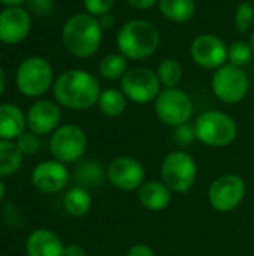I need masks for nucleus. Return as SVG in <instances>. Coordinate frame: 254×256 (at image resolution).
<instances>
[{
	"label": "nucleus",
	"mask_w": 254,
	"mask_h": 256,
	"mask_svg": "<svg viewBox=\"0 0 254 256\" xmlns=\"http://www.w3.org/2000/svg\"><path fill=\"white\" fill-rule=\"evenodd\" d=\"M102 90L97 78L82 69H72L61 74L54 84L55 100L69 110L84 111L94 106Z\"/></svg>",
	"instance_id": "nucleus-1"
},
{
	"label": "nucleus",
	"mask_w": 254,
	"mask_h": 256,
	"mask_svg": "<svg viewBox=\"0 0 254 256\" xmlns=\"http://www.w3.org/2000/svg\"><path fill=\"white\" fill-rule=\"evenodd\" d=\"M31 21L27 10L12 6L0 12V40L4 44L21 42L30 32Z\"/></svg>",
	"instance_id": "nucleus-16"
},
{
	"label": "nucleus",
	"mask_w": 254,
	"mask_h": 256,
	"mask_svg": "<svg viewBox=\"0 0 254 256\" xmlns=\"http://www.w3.org/2000/svg\"><path fill=\"white\" fill-rule=\"evenodd\" d=\"M114 16L111 14H106V15H102L99 16V22L102 26V28H108V27H112L114 26Z\"/></svg>",
	"instance_id": "nucleus-36"
},
{
	"label": "nucleus",
	"mask_w": 254,
	"mask_h": 256,
	"mask_svg": "<svg viewBox=\"0 0 254 256\" xmlns=\"http://www.w3.org/2000/svg\"><path fill=\"white\" fill-rule=\"evenodd\" d=\"M195 106L192 98L181 88H163L154 100L157 118L171 128H178L190 122Z\"/></svg>",
	"instance_id": "nucleus-6"
},
{
	"label": "nucleus",
	"mask_w": 254,
	"mask_h": 256,
	"mask_svg": "<svg viewBox=\"0 0 254 256\" xmlns=\"http://www.w3.org/2000/svg\"><path fill=\"white\" fill-rule=\"evenodd\" d=\"M64 256H87V252L81 244L73 243L64 248Z\"/></svg>",
	"instance_id": "nucleus-35"
},
{
	"label": "nucleus",
	"mask_w": 254,
	"mask_h": 256,
	"mask_svg": "<svg viewBox=\"0 0 254 256\" xmlns=\"http://www.w3.org/2000/svg\"><path fill=\"white\" fill-rule=\"evenodd\" d=\"M253 56V50H252L250 44L246 42V40H235V42H232L229 45L228 60H229L231 64L244 68V66H247L252 62Z\"/></svg>",
	"instance_id": "nucleus-27"
},
{
	"label": "nucleus",
	"mask_w": 254,
	"mask_h": 256,
	"mask_svg": "<svg viewBox=\"0 0 254 256\" xmlns=\"http://www.w3.org/2000/svg\"><path fill=\"white\" fill-rule=\"evenodd\" d=\"M64 244L49 230L33 231L25 243L27 256H64Z\"/></svg>",
	"instance_id": "nucleus-18"
},
{
	"label": "nucleus",
	"mask_w": 254,
	"mask_h": 256,
	"mask_svg": "<svg viewBox=\"0 0 254 256\" xmlns=\"http://www.w3.org/2000/svg\"><path fill=\"white\" fill-rule=\"evenodd\" d=\"M52 82V68L42 57L24 60L16 72V87L28 98L43 94Z\"/></svg>",
	"instance_id": "nucleus-11"
},
{
	"label": "nucleus",
	"mask_w": 254,
	"mask_h": 256,
	"mask_svg": "<svg viewBox=\"0 0 254 256\" xmlns=\"http://www.w3.org/2000/svg\"><path fill=\"white\" fill-rule=\"evenodd\" d=\"M228 50L229 46L225 44L223 39L213 33H205L193 39L190 45V57L198 66L217 70L219 68L226 64Z\"/></svg>",
	"instance_id": "nucleus-13"
},
{
	"label": "nucleus",
	"mask_w": 254,
	"mask_h": 256,
	"mask_svg": "<svg viewBox=\"0 0 254 256\" xmlns=\"http://www.w3.org/2000/svg\"><path fill=\"white\" fill-rule=\"evenodd\" d=\"M235 28L238 33H247L252 28L254 21V6L250 2H243L238 4L235 12Z\"/></svg>",
	"instance_id": "nucleus-28"
},
{
	"label": "nucleus",
	"mask_w": 254,
	"mask_h": 256,
	"mask_svg": "<svg viewBox=\"0 0 254 256\" xmlns=\"http://www.w3.org/2000/svg\"><path fill=\"white\" fill-rule=\"evenodd\" d=\"M4 194H6V189H4V184H3V182L0 180V201L4 198Z\"/></svg>",
	"instance_id": "nucleus-39"
},
{
	"label": "nucleus",
	"mask_w": 254,
	"mask_h": 256,
	"mask_svg": "<svg viewBox=\"0 0 254 256\" xmlns=\"http://www.w3.org/2000/svg\"><path fill=\"white\" fill-rule=\"evenodd\" d=\"M247 195V184L238 174H223L217 177L208 189V201L219 213L234 212Z\"/></svg>",
	"instance_id": "nucleus-9"
},
{
	"label": "nucleus",
	"mask_w": 254,
	"mask_h": 256,
	"mask_svg": "<svg viewBox=\"0 0 254 256\" xmlns=\"http://www.w3.org/2000/svg\"><path fill=\"white\" fill-rule=\"evenodd\" d=\"M28 9L36 15H49L54 9L52 0H27Z\"/></svg>",
	"instance_id": "nucleus-32"
},
{
	"label": "nucleus",
	"mask_w": 254,
	"mask_h": 256,
	"mask_svg": "<svg viewBox=\"0 0 254 256\" xmlns=\"http://www.w3.org/2000/svg\"><path fill=\"white\" fill-rule=\"evenodd\" d=\"M75 178L78 182V186H82V188L88 189V188L100 186L103 183L105 172H103L100 165H97L94 162H87V164H82L76 170Z\"/></svg>",
	"instance_id": "nucleus-26"
},
{
	"label": "nucleus",
	"mask_w": 254,
	"mask_h": 256,
	"mask_svg": "<svg viewBox=\"0 0 254 256\" xmlns=\"http://www.w3.org/2000/svg\"><path fill=\"white\" fill-rule=\"evenodd\" d=\"M250 46H252V50H253V54H254V30H253V33H252V36H250Z\"/></svg>",
	"instance_id": "nucleus-40"
},
{
	"label": "nucleus",
	"mask_w": 254,
	"mask_h": 256,
	"mask_svg": "<svg viewBox=\"0 0 254 256\" xmlns=\"http://www.w3.org/2000/svg\"><path fill=\"white\" fill-rule=\"evenodd\" d=\"M22 162V153L12 141L0 140V178L18 171Z\"/></svg>",
	"instance_id": "nucleus-23"
},
{
	"label": "nucleus",
	"mask_w": 254,
	"mask_h": 256,
	"mask_svg": "<svg viewBox=\"0 0 254 256\" xmlns=\"http://www.w3.org/2000/svg\"><path fill=\"white\" fill-rule=\"evenodd\" d=\"M160 178L172 192L187 194L196 183L198 164L190 153L174 150L162 160Z\"/></svg>",
	"instance_id": "nucleus-5"
},
{
	"label": "nucleus",
	"mask_w": 254,
	"mask_h": 256,
	"mask_svg": "<svg viewBox=\"0 0 254 256\" xmlns=\"http://www.w3.org/2000/svg\"><path fill=\"white\" fill-rule=\"evenodd\" d=\"M121 92L135 104H150L154 102L162 92V84L154 70L145 66H135L127 69L124 76L120 80Z\"/></svg>",
	"instance_id": "nucleus-8"
},
{
	"label": "nucleus",
	"mask_w": 254,
	"mask_h": 256,
	"mask_svg": "<svg viewBox=\"0 0 254 256\" xmlns=\"http://www.w3.org/2000/svg\"><path fill=\"white\" fill-rule=\"evenodd\" d=\"M196 141L207 147L223 148L231 146L238 136L237 122L226 112L219 110H208L195 120Z\"/></svg>",
	"instance_id": "nucleus-4"
},
{
	"label": "nucleus",
	"mask_w": 254,
	"mask_h": 256,
	"mask_svg": "<svg viewBox=\"0 0 254 256\" xmlns=\"http://www.w3.org/2000/svg\"><path fill=\"white\" fill-rule=\"evenodd\" d=\"M127 58L120 54V52H112L108 54L102 58L99 64V72L100 75L108 80V81H117L124 76L127 72Z\"/></svg>",
	"instance_id": "nucleus-24"
},
{
	"label": "nucleus",
	"mask_w": 254,
	"mask_h": 256,
	"mask_svg": "<svg viewBox=\"0 0 254 256\" xmlns=\"http://www.w3.org/2000/svg\"><path fill=\"white\" fill-rule=\"evenodd\" d=\"M16 147L19 148V152L22 154H36L39 150V140L37 135H34L33 132H22L18 138H16Z\"/></svg>",
	"instance_id": "nucleus-29"
},
{
	"label": "nucleus",
	"mask_w": 254,
	"mask_h": 256,
	"mask_svg": "<svg viewBox=\"0 0 254 256\" xmlns=\"http://www.w3.org/2000/svg\"><path fill=\"white\" fill-rule=\"evenodd\" d=\"M126 256H156V252L145 243H136L129 248Z\"/></svg>",
	"instance_id": "nucleus-33"
},
{
	"label": "nucleus",
	"mask_w": 254,
	"mask_h": 256,
	"mask_svg": "<svg viewBox=\"0 0 254 256\" xmlns=\"http://www.w3.org/2000/svg\"><path fill=\"white\" fill-rule=\"evenodd\" d=\"M160 14L174 22H187L193 18L196 12L195 0H159Z\"/></svg>",
	"instance_id": "nucleus-20"
},
{
	"label": "nucleus",
	"mask_w": 254,
	"mask_h": 256,
	"mask_svg": "<svg viewBox=\"0 0 254 256\" xmlns=\"http://www.w3.org/2000/svg\"><path fill=\"white\" fill-rule=\"evenodd\" d=\"M132 8L139 9V10H145V9H151L154 4L159 3V0H126Z\"/></svg>",
	"instance_id": "nucleus-34"
},
{
	"label": "nucleus",
	"mask_w": 254,
	"mask_h": 256,
	"mask_svg": "<svg viewBox=\"0 0 254 256\" xmlns=\"http://www.w3.org/2000/svg\"><path fill=\"white\" fill-rule=\"evenodd\" d=\"M24 0H0V3H3V4H6V6H18L19 3H22Z\"/></svg>",
	"instance_id": "nucleus-37"
},
{
	"label": "nucleus",
	"mask_w": 254,
	"mask_h": 256,
	"mask_svg": "<svg viewBox=\"0 0 254 256\" xmlns=\"http://www.w3.org/2000/svg\"><path fill=\"white\" fill-rule=\"evenodd\" d=\"M31 182L34 188L42 194H57L63 190L69 183V171L66 164L58 160H45L36 165L31 172Z\"/></svg>",
	"instance_id": "nucleus-14"
},
{
	"label": "nucleus",
	"mask_w": 254,
	"mask_h": 256,
	"mask_svg": "<svg viewBox=\"0 0 254 256\" xmlns=\"http://www.w3.org/2000/svg\"><path fill=\"white\" fill-rule=\"evenodd\" d=\"M138 201L148 212H163L172 201V190L162 180H145L138 189Z\"/></svg>",
	"instance_id": "nucleus-17"
},
{
	"label": "nucleus",
	"mask_w": 254,
	"mask_h": 256,
	"mask_svg": "<svg viewBox=\"0 0 254 256\" xmlns=\"http://www.w3.org/2000/svg\"><path fill=\"white\" fill-rule=\"evenodd\" d=\"M25 126V117L18 106L10 104L0 105V140H16Z\"/></svg>",
	"instance_id": "nucleus-19"
},
{
	"label": "nucleus",
	"mask_w": 254,
	"mask_h": 256,
	"mask_svg": "<svg viewBox=\"0 0 254 256\" xmlns=\"http://www.w3.org/2000/svg\"><path fill=\"white\" fill-rule=\"evenodd\" d=\"M3 90H4V74L0 68V94L3 93Z\"/></svg>",
	"instance_id": "nucleus-38"
},
{
	"label": "nucleus",
	"mask_w": 254,
	"mask_h": 256,
	"mask_svg": "<svg viewBox=\"0 0 254 256\" xmlns=\"http://www.w3.org/2000/svg\"><path fill=\"white\" fill-rule=\"evenodd\" d=\"M97 106L103 116L109 118H115V117H120L126 111L127 98L118 88H105L102 90L99 96Z\"/></svg>",
	"instance_id": "nucleus-22"
},
{
	"label": "nucleus",
	"mask_w": 254,
	"mask_h": 256,
	"mask_svg": "<svg viewBox=\"0 0 254 256\" xmlns=\"http://www.w3.org/2000/svg\"><path fill=\"white\" fill-rule=\"evenodd\" d=\"M109 183L123 192L138 190L145 183V166L132 156H117L106 168Z\"/></svg>",
	"instance_id": "nucleus-12"
},
{
	"label": "nucleus",
	"mask_w": 254,
	"mask_h": 256,
	"mask_svg": "<svg viewBox=\"0 0 254 256\" xmlns=\"http://www.w3.org/2000/svg\"><path fill=\"white\" fill-rule=\"evenodd\" d=\"M175 140L177 142L183 144V146H189L196 140V132H195V126L190 123L181 124L178 128H175Z\"/></svg>",
	"instance_id": "nucleus-31"
},
{
	"label": "nucleus",
	"mask_w": 254,
	"mask_h": 256,
	"mask_svg": "<svg viewBox=\"0 0 254 256\" xmlns=\"http://www.w3.org/2000/svg\"><path fill=\"white\" fill-rule=\"evenodd\" d=\"M61 118L60 108L52 100H37L34 102L25 116V124L34 135H48L55 132Z\"/></svg>",
	"instance_id": "nucleus-15"
},
{
	"label": "nucleus",
	"mask_w": 254,
	"mask_h": 256,
	"mask_svg": "<svg viewBox=\"0 0 254 256\" xmlns=\"http://www.w3.org/2000/svg\"><path fill=\"white\" fill-rule=\"evenodd\" d=\"M160 45L157 27L147 20L126 21L117 34V48L120 54L130 60H145L151 57Z\"/></svg>",
	"instance_id": "nucleus-3"
},
{
	"label": "nucleus",
	"mask_w": 254,
	"mask_h": 256,
	"mask_svg": "<svg viewBox=\"0 0 254 256\" xmlns=\"http://www.w3.org/2000/svg\"><path fill=\"white\" fill-rule=\"evenodd\" d=\"M102 30L99 18L90 14H76L64 22L61 40L72 56L87 58L94 56L100 48Z\"/></svg>",
	"instance_id": "nucleus-2"
},
{
	"label": "nucleus",
	"mask_w": 254,
	"mask_h": 256,
	"mask_svg": "<svg viewBox=\"0 0 254 256\" xmlns=\"http://www.w3.org/2000/svg\"><path fill=\"white\" fill-rule=\"evenodd\" d=\"M63 206H64V210L70 216L82 218L91 210L93 200H91L88 189L82 186H73L66 192L63 198Z\"/></svg>",
	"instance_id": "nucleus-21"
},
{
	"label": "nucleus",
	"mask_w": 254,
	"mask_h": 256,
	"mask_svg": "<svg viewBox=\"0 0 254 256\" xmlns=\"http://www.w3.org/2000/svg\"><path fill=\"white\" fill-rule=\"evenodd\" d=\"M115 0H82L84 8L87 9V14L99 18L102 15L109 14V10L112 9Z\"/></svg>",
	"instance_id": "nucleus-30"
},
{
	"label": "nucleus",
	"mask_w": 254,
	"mask_h": 256,
	"mask_svg": "<svg viewBox=\"0 0 254 256\" xmlns=\"http://www.w3.org/2000/svg\"><path fill=\"white\" fill-rule=\"evenodd\" d=\"M87 148V135L76 124H63L57 128L49 141L52 158L61 164H72L82 158Z\"/></svg>",
	"instance_id": "nucleus-10"
},
{
	"label": "nucleus",
	"mask_w": 254,
	"mask_h": 256,
	"mask_svg": "<svg viewBox=\"0 0 254 256\" xmlns=\"http://www.w3.org/2000/svg\"><path fill=\"white\" fill-rule=\"evenodd\" d=\"M156 74L165 88H175L183 80V66L177 58H165L159 63Z\"/></svg>",
	"instance_id": "nucleus-25"
},
{
	"label": "nucleus",
	"mask_w": 254,
	"mask_h": 256,
	"mask_svg": "<svg viewBox=\"0 0 254 256\" xmlns=\"http://www.w3.org/2000/svg\"><path fill=\"white\" fill-rule=\"evenodd\" d=\"M211 88L219 100L235 105L247 96L250 80L243 68L226 63L214 72L211 78Z\"/></svg>",
	"instance_id": "nucleus-7"
}]
</instances>
